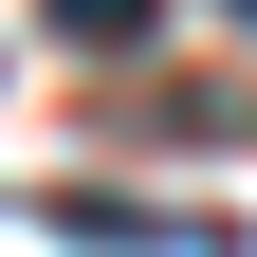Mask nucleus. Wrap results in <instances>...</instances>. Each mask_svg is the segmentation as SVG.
I'll use <instances>...</instances> for the list:
<instances>
[{
  "label": "nucleus",
  "instance_id": "2",
  "mask_svg": "<svg viewBox=\"0 0 257 257\" xmlns=\"http://www.w3.org/2000/svg\"><path fill=\"white\" fill-rule=\"evenodd\" d=\"M55 37H74V55H147V37H166V0H55Z\"/></svg>",
  "mask_w": 257,
  "mask_h": 257
},
{
  "label": "nucleus",
  "instance_id": "1",
  "mask_svg": "<svg viewBox=\"0 0 257 257\" xmlns=\"http://www.w3.org/2000/svg\"><path fill=\"white\" fill-rule=\"evenodd\" d=\"M55 239L74 257H239V220H184V202H128V184H55Z\"/></svg>",
  "mask_w": 257,
  "mask_h": 257
},
{
  "label": "nucleus",
  "instance_id": "3",
  "mask_svg": "<svg viewBox=\"0 0 257 257\" xmlns=\"http://www.w3.org/2000/svg\"><path fill=\"white\" fill-rule=\"evenodd\" d=\"M220 19H239V37H257V0H220Z\"/></svg>",
  "mask_w": 257,
  "mask_h": 257
}]
</instances>
